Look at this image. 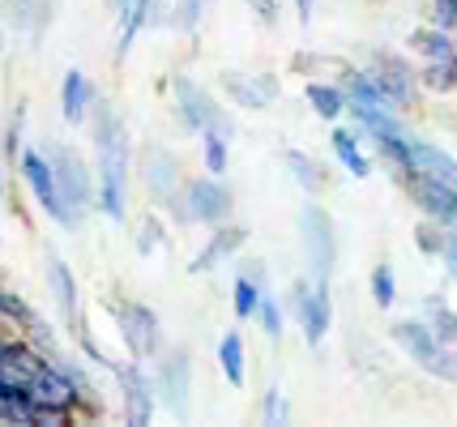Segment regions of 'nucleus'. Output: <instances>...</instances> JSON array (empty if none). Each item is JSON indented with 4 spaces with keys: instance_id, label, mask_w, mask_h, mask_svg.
<instances>
[{
    "instance_id": "obj_1",
    "label": "nucleus",
    "mask_w": 457,
    "mask_h": 427,
    "mask_svg": "<svg viewBox=\"0 0 457 427\" xmlns=\"http://www.w3.org/2000/svg\"><path fill=\"white\" fill-rule=\"evenodd\" d=\"M86 128H90V163H95V214L112 223H129L133 218V154H137L133 133L107 94L95 99Z\"/></svg>"
},
{
    "instance_id": "obj_24",
    "label": "nucleus",
    "mask_w": 457,
    "mask_h": 427,
    "mask_svg": "<svg viewBox=\"0 0 457 427\" xmlns=\"http://www.w3.org/2000/svg\"><path fill=\"white\" fill-rule=\"evenodd\" d=\"M214 364H219L222 381L231 389H244L248 385V342H244V333L239 329H227L214 346Z\"/></svg>"
},
{
    "instance_id": "obj_40",
    "label": "nucleus",
    "mask_w": 457,
    "mask_h": 427,
    "mask_svg": "<svg viewBox=\"0 0 457 427\" xmlns=\"http://www.w3.org/2000/svg\"><path fill=\"white\" fill-rule=\"evenodd\" d=\"M239 274L253 278V283H261V286H270V269H265V261H239Z\"/></svg>"
},
{
    "instance_id": "obj_6",
    "label": "nucleus",
    "mask_w": 457,
    "mask_h": 427,
    "mask_svg": "<svg viewBox=\"0 0 457 427\" xmlns=\"http://www.w3.org/2000/svg\"><path fill=\"white\" fill-rule=\"evenodd\" d=\"M282 304H287V316L299 325L303 333V342L320 350V346L329 342V333H334V286L329 283H312L308 274H299L295 283L282 291Z\"/></svg>"
},
{
    "instance_id": "obj_38",
    "label": "nucleus",
    "mask_w": 457,
    "mask_h": 427,
    "mask_svg": "<svg viewBox=\"0 0 457 427\" xmlns=\"http://www.w3.org/2000/svg\"><path fill=\"white\" fill-rule=\"evenodd\" d=\"M248 4V13L261 21V26H278L282 18V0H244Z\"/></svg>"
},
{
    "instance_id": "obj_45",
    "label": "nucleus",
    "mask_w": 457,
    "mask_h": 427,
    "mask_svg": "<svg viewBox=\"0 0 457 427\" xmlns=\"http://www.w3.org/2000/svg\"><path fill=\"white\" fill-rule=\"evenodd\" d=\"M107 4H112V9H124V4H129V0H107Z\"/></svg>"
},
{
    "instance_id": "obj_5",
    "label": "nucleus",
    "mask_w": 457,
    "mask_h": 427,
    "mask_svg": "<svg viewBox=\"0 0 457 427\" xmlns=\"http://www.w3.org/2000/svg\"><path fill=\"white\" fill-rule=\"evenodd\" d=\"M107 308V316H112V325H116L120 342L129 350V359H141V364H150L154 355H159L162 346H167V333H162V316L154 308L145 304V300H129V295H107L103 300Z\"/></svg>"
},
{
    "instance_id": "obj_2",
    "label": "nucleus",
    "mask_w": 457,
    "mask_h": 427,
    "mask_svg": "<svg viewBox=\"0 0 457 427\" xmlns=\"http://www.w3.org/2000/svg\"><path fill=\"white\" fill-rule=\"evenodd\" d=\"M13 167H18V180H21V188H26V197L35 201V209H39L47 223H56L60 231H81V226H86V218L64 201V193H60V184H56V171L47 163V150H43V145L26 142L18 150Z\"/></svg>"
},
{
    "instance_id": "obj_27",
    "label": "nucleus",
    "mask_w": 457,
    "mask_h": 427,
    "mask_svg": "<svg viewBox=\"0 0 457 427\" xmlns=\"http://www.w3.org/2000/svg\"><path fill=\"white\" fill-rule=\"evenodd\" d=\"M423 321L432 325V333H436L445 346H457V308L445 300V295H428L423 300Z\"/></svg>"
},
{
    "instance_id": "obj_23",
    "label": "nucleus",
    "mask_w": 457,
    "mask_h": 427,
    "mask_svg": "<svg viewBox=\"0 0 457 427\" xmlns=\"http://www.w3.org/2000/svg\"><path fill=\"white\" fill-rule=\"evenodd\" d=\"M303 103H308V111L317 116L320 124H338L346 120V94H342V86L334 78H303Z\"/></svg>"
},
{
    "instance_id": "obj_14",
    "label": "nucleus",
    "mask_w": 457,
    "mask_h": 427,
    "mask_svg": "<svg viewBox=\"0 0 457 427\" xmlns=\"http://www.w3.org/2000/svg\"><path fill=\"white\" fill-rule=\"evenodd\" d=\"M214 90L227 107H239V111H265L282 94L274 73H253V69H222L214 78Z\"/></svg>"
},
{
    "instance_id": "obj_22",
    "label": "nucleus",
    "mask_w": 457,
    "mask_h": 427,
    "mask_svg": "<svg viewBox=\"0 0 457 427\" xmlns=\"http://www.w3.org/2000/svg\"><path fill=\"white\" fill-rule=\"evenodd\" d=\"M282 167H287V176L295 180V188L303 197H325L329 193V167L320 163L317 154H308V150H282Z\"/></svg>"
},
{
    "instance_id": "obj_39",
    "label": "nucleus",
    "mask_w": 457,
    "mask_h": 427,
    "mask_svg": "<svg viewBox=\"0 0 457 427\" xmlns=\"http://www.w3.org/2000/svg\"><path fill=\"white\" fill-rule=\"evenodd\" d=\"M436 261L445 265V278H449V283H457V226H449V231H445V248H440Z\"/></svg>"
},
{
    "instance_id": "obj_7",
    "label": "nucleus",
    "mask_w": 457,
    "mask_h": 427,
    "mask_svg": "<svg viewBox=\"0 0 457 427\" xmlns=\"http://www.w3.org/2000/svg\"><path fill=\"white\" fill-rule=\"evenodd\" d=\"M389 338H394V346H398L415 367H423L428 376H436L445 385H457V346L440 342L423 316H398V321L389 325Z\"/></svg>"
},
{
    "instance_id": "obj_32",
    "label": "nucleus",
    "mask_w": 457,
    "mask_h": 427,
    "mask_svg": "<svg viewBox=\"0 0 457 427\" xmlns=\"http://www.w3.org/2000/svg\"><path fill=\"white\" fill-rule=\"evenodd\" d=\"M210 9H214V0H171V30H179V35H197Z\"/></svg>"
},
{
    "instance_id": "obj_41",
    "label": "nucleus",
    "mask_w": 457,
    "mask_h": 427,
    "mask_svg": "<svg viewBox=\"0 0 457 427\" xmlns=\"http://www.w3.org/2000/svg\"><path fill=\"white\" fill-rule=\"evenodd\" d=\"M295 4V18L303 21V26H312V18H317V0H291Z\"/></svg>"
},
{
    "instance_id": "obj_3",
    "label": "nucleus",
    "mask_w": 457,
    "mask_h": 427,
    "mask_svg": "<svg viewBox=\"0 0 457 427\" xmlns=\"http://www.w3.org/2000/svg\"><path fill=\"white\" fill-rule=\"evenodd\" d=\"M167 214L176 218V226H219L227 218H236V188L227 184V176H210L197 171L188 176L179 197L167 205Z\"/></svg>"
},
{
    "instance_id": "obj_30",
    "label": "nucleus",
    "mask_w": 457,
    "mask_h": 427,
    "mask_svg": "<svg viewBox=\"0 0 457 427\" xmlns=\"http://www.w3.org/2000/svg\"><path fill=\"white\" fill-rule=\"evenodd\" d=\"M368 295H372V304H377L380 312H389V308L398 304V274H394L389 261L372 265V274H368Z\"/></svg>"
},
{
    "instance_id": "obj_29",
    "label": "nucleus",
    "mask_w": 457,
    "mask_h": 427,
    "mask_svg": "<svg viewBox=\"0 0 457 427\" xmlns=\"http://www.w3.org/2000/svg\"><path fill=\"white\" fill-rule=\"evenodd\" d=\"M253 321L261 325V333H265L270 342H278L282 333H287V321H291V316H287V304H282V295H274V291H265V295H261L257 316H253Z\"/></svg>"
},
{
    "instance_id": "obj_12",
    "label": "nucleus",
    "mask_w": 457,
    "mask_h": 427,
    "mask_svg": "<svg viewBox=\"0 0 457 427\" xmlns=\"http://www.w3.org/2000/svg\"><path fill=\"white\" fill-rule=\"evenodd\" d=\"M43 150H47V163L56 171L64 201L73 205L81 218H90L95 214V163H90V154H81L78 145L69 142H47Z\"/></svg>"
},
{
    "instance_id": "obj_11",
    "label": "nucleus",
    "mask_w": 457,
    "mask_h": 427,
    "mask_svg": "<svg viewBox=\"0 0 457 427\" xmlns=\"http://www.w3.org/2000/svg\"><path fill=\"white\" fill-rule=\"evenodd\" d=\"M363 69L372 73V82H377V90H380V99L389 103L394 111H415L419 107V69L402 52H389V47H372L368 56H363Z\"/></svg>"
},
{
    "instance_id": "obj_13",
    "label": "nucleus",
    "mask_w": 457,
    "mask_h": 427,
    "mask_svg": "<svg viewBox=\"0 0 457 427\" xmlns=\"http://www.w3.org/2000/svg\"><path fill=\"white\" fill-rule=\"evenodd\" d=\"M112 381H116V389H120L124 423L129 427H150L154 423V415H159V393H154V381H150V364L124 359Z\"/></svg>"
},
{
    "instance_id": "obj_9",
    "label": "nucleus",
    "mask_w": 457,
    "mask_h": 427,
    "mask_svg": "<svg viewBox=\"0 0 457 427\" xmlns=\"http://www.w3.org/2000/svg\"><path fill=\"white\" fill-rule=\"evenodd\" d=\"M193 376H197V359L184 342H167L150 359V381H154V393H159V406H167L176 419H188Z\"/></svg>"
},
{
    "instance_id": "obj_19",
    "label": "nucleus",
    "mask_w": 457,
    "mask_h": 427,
    "mask_svg": "<svg viewBox=\"0 0 457 427\" xmlns=\"http://www.w3.org/2000/svg\"><path fill=\"white\" fill-rule=\"evenodd\" d=\"M329 154L351 180H372V171H377V159L368 154V142L355 124H329Z\"/></svg>"
},
{
    "instance_id": "obj_4",
    "label": "nucleus",
    "mask_w": 457,
    "mask_h": 427,
    "mask_svg": "<svg viewBox=\"0 0 457 427\" xmlns=\"http://www.w3.org/2000/svg\"><path fill=\"white\" fill-rule=\"evenodd\" d=\"M171 116L184 133H205V128H222L236 137V120H231V107L222 103V94L214 86H205L193 73H171Z\"/></svg>"
},
{
    "instance_id": "obj_18",
    "label": "nucleus",
    "mask_w": 457,
    "mask_h": 427,
    "mask_svg": "<svg viewBox=\"0 0 457 427\" xmlns=\"http://www.w3.org/2000/svg\"><path fill=\"white\" fill-rule=\"evenodd\" d=\"M0 21L9 35H21L26 43H43V35L56 21V0H0Z\"/></svg>"
},
{
    "instance_id": "obj_17",
    "label": "nucleus",
    "mask_w": 457,
    "mask_h": 427,
    "mask_svg": "<svg viewBox=\"0 0 457 427\" xmlns=\"http://www.w3.org/2000/svg\"><path fill=\"white\" fill-rule=\"evenodd\" d=\"M248 226L236 223V218H227V223L210 226V235H205V244L197 248V257L188 261V274H214V269H222V265L239 261V252L248 248Z\"/></svg>"
},
{
    "instance_id": "obj_34",
    "label": "nucleus",
    "mask_w": 457,
    "mask_h": 427,
    "mask_svg": "<svg viewBox=\"0 0 457 427\" xmlns=\"http://www.w3.org/2000/svg\"><path fill=\"white\" fill-rule=\"evenodd\" d=\"M445 223H432V218H423V223L411 226V240H415L419 257H440V248H445Z\"/></svg>"
},
{
    "instance_id": "obj_25",
    "label": "nucleus",
    "mask_w": 457,
    "mask_h": 427,
    "mask_svg": "<svg viewBox=\"0 0 457 427\" xmlns=\"http://www.w3.org/2000/svg\"><path fill=\"white\" fill-rule=\"evenodd\" d=\"M197 163L210 176H227L231 171V133H222V128L197 133Z\"/></svg>"
},
{
    "instance_id": "obj_44",
    "label": "nucleus",
    "mask_w": 457,
    "mask_h": 427,
    "mask_svg": "<svg viewBox=\"0 0 457 427\" xmlns=\"http://www.w3.org/2000/svg\"><path fill=\"white\" fill-rule=\"evenodd\" d=\"M4 47H9V30H4V21H0V56H4Z\"/></svg>"
},
{
    "instance_id": "obj_8",
    "label": "nucleus",
    "mask_w": 457,
    "mask_h": 427,
    "mask_svg": "<svg viewBox=\"0 0 457 427\" xmlns=\"http://www.w3.org/2000/svg\"><path fill=\"white\" fill-rule=\"evenodd\" d=\"M295 231H299V248H303L308 278H312V283H329L334 269H338V223H334V214H329L317 197H308V205L299 209Z\"/></svg>"
},
{
    "instance_id": "obj_21",
    "label": "nucleus",
    "mask_w": 457,
    "mask_h": 427,
    "mask_svg": "<svg viewBox=\"0 0 457 427\" xmlns=\"http://www.w3.org/2000/svg\"><path fill=\"white\" fill-rule=\"evenodd\" d=\"M406 150H411V159H406L402 171H419V176H432V180L457 188V159L440 142H428V137L411 133V145H406ZM394 176H398V171H394Z\"/></svg>"
},
{
    "instance_id": "obj_35",
    "label": "nucleus",
    "mask_w": 457,
    "mask_h": 427,
    "mask_svg": "<svg viewBox=\"0 0 457 427\" xmlns=\"http://www.w3.org/2000/svg\"><path fill=\"white\" fill-rule=\"evenodd\" d=\"M0 133H4V154H9V163H13L18 150L26 145V103H13L9 120L0 124Z\"/></svg>"
},
{
    "instance_id": "obj_15",
    "label": "nucleus",
    "mask_w": 457,
    "mask_h": 427,
    "mask_svg": "<svg viewBox=\"0 0 457 427\" xmlns=\"http://www.w3.org/2000/svg\"><path fill=\"white\" fill-rule=\"evenodd\" d=\"M394 180L402 184V193L411 197V205H415L423 218L445 223V226H457V188L432 180V176H419V171H398Z\"/></svg>"
},
{
    "instance_id": "obj_33",
    "label": "nucleus",
    "mask_w": 457,
    "mask_h": 427,
    "mask_svg": "<svg viewBox=\"0 0 457 427\" xmlns=\"http://www.w3.org/2000/svg\"><path fill=\"white\" fill-rule=\"evenodd\" d=\"M261 423L265 427H287L291 423V402H287L282 385H270L265 393H261Z\"/></svg>"
},
{
    "instance_id": "obj_20",
    "label": "nucleus",
    "mask_w": 457,
    "mask_h": 427,
    "mask_svg": "<svg viewBox=\"0 0 457 427\" xmlns=\"http://www.w3.org/2000/svg\"><path fill=\"white\" fill-rule=\"evenodd\" d=\"M99 99V86L90 82V73L86 69H64V78H60V120L69 124V128H81L86 116H90V107Z\"/></svg>"
},
{
    "instance_id": "obj_42",
    "label": "nucleus",
    "mask_w": 457,
    "mask_h": 427,
    "mask_svg": "<svg viewBox=\"0 0 457 427\" xmlns=\"http://www.w3.org/2000/svg\"><path fill=\"white\" fill-rule=\"evenodd\" d=\"M9 188V154H4V133H0V197Z\"/></svg>"
},
{
    "instance_id": "obj_16",
    "label": "nucleus",
    "mask_w": 457,
    "mask_h": 427,
    "mask_svg": "<svg viewBox=\"0 0 457 427\" xmlns=\"http://www.w3.org/2000/svg\"><path fill=\"white\" fill-rule=\"evenodd\" d=\"M43 283H47V295H52V304L60 312V325L69 329V333L86 325V316H81V283H78V274H73V265L64 261L60 252H47Z\"/></svg>"
},
{
    "instance_id": "obj_37",
    "label": "nucleus",
    "mask_w": 457,
    "mask_h": 427,
    "mask_svg": "<svg viewBox=\"0 0 457 427\" xmlns=\"http://www.w3.org/2000/svg\"><path fill=\"white\" fill-rule=\"evenodd\" d=\"M320 69H338V61L317 56V52H295V56H291V73H299V78H317Z\"/></svg>"
},
{
    "instance_id": "obj_28",
    "label": "nucleus",
    "mask_w": 457,
    "mask_h": 427,
    "mask_svg": "<svg viewBox=\"0 0 457 427\" xmlns=\"http://www.w3.org/2000/svg\"><path fill=\"white\" fill-rule=\"evenodd\" d=\"M419 90H428V94H457V52L445 56V61H423Z\"/></svg>"
},
{
    "instance_id": "obj_31",
    "label": "nucleus",
    "mask_w": 457,
    "mask_h": 427,
    "mask_svg": "<svg viewBox=\"0 0 457 427\" xmlns=\"http://www.w3.org/2000/svg\"><path fill=\"white\" fill-rule=\"evenodd\" d=\"M265 291H270V286H261V283H253V278L236 274V283H231V312H236L239 325L257 316V304H261V295H265Z\"/></svg>"
},
{
    "instance_id": "obj_26",
    "label": "nucleus",
    "mask_w": 457,
    "mask_h": 427,
    "mask_svg": "<svg viewBox=\"0 0 457 427\" xmlns=\"http://www.w3.org/2000/svg\"><path fill=\"white\" fill-rule=\"evenodd\" d=\"M406 47L415 52L419 61H445V56H453L457 52V35L453 30H440V26H419V30H411V39H406Z\"/></svg>"
},
{
    "instance_id": "obj_10",
    "label": "nucleus",
    "mask_w": 457,
    "mask_h": 427,
    "mask_svg": "<svg viewBox=\"0 0 457 427\" xmlns=\"http://www.w3.org/2000/svg\"><path fill=\"white\" fill-rule=\"evenodd\" d=\"M133 180L141 184V193H145V201L167 209V205L179 197V188L188 180V171L179 163V154L171 145L162 142H145L137 145V154H133Z\"/></svg>"
},
{
    "instance_id": "obj_36",
    "label": "nucleus",
    "mask_w": 457,
    "mask_h": 427,
    "mask_svg": "<svg viewBox=\"0 0 457 427\" xmlns=\"http://www.w3.org/2000/svg\"><path fill=\"white\" fill-rule=\"evenodd\" d=\"M162 244H171V235H167V226L159 218H141L137 223V252L141 257H150V252H159Z\"/></svg>"
},
{
    "instance_id": "obj_43",
    "label": "nucleus",
    "mask_w": 457,
    "mask_h": 427,
    "mask_svg": "<svg viewBox=\"0 0 457 427\" xmlns=\"http://www.w3.org/2000/svg\"><path fill=\"white\" fill-rule=\"evenodd\" d=\"M13 389H21L18 381H9V376H0V402H4V398H9V393H13Z\"/></svg>"
}]
</instances>
